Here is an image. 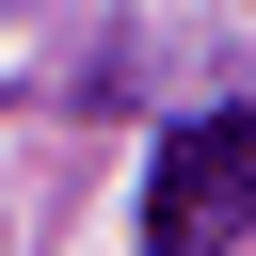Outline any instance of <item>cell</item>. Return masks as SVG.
Segmentation results:
<instances>
[{
	"label": "cell",
	"instance_id": "1",
	"mask_svg": "<svg viewBox=\"0 0 256 256\" xmlns=\"http://www.w3.org/2000/svg\"><path fill=\"white\" fill-rule=\"evenodd\" d=\"M240 224H256V112H192V128H160L144 256H240Z\"/></svg>",
	"mask_w": 256,
	"mask_h": 256
}]
</instances>
